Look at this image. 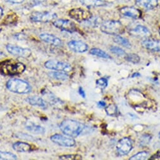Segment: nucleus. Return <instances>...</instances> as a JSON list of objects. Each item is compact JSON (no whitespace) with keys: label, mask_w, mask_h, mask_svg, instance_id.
<instances>
[{"label":"nucleus","mask_w":160,"mask_h":160,"mask_svg":"<svg viewBox=\"0 0 160 160\" xmlns=\"http://www.w3.org/2000/svg\"><path fill=\"white\" fill-rule=\"evenodd\" d=\"M89 53L92 55H95L103 58H108V59L111 58L110 55L108 53L98 48H93L91 49V50L89 51Z\"/></svg>","instance_id":"nucleus-23"},{"label":"nucleus","mask_w":160,"mask_h":160,"mask_svg":"<svg viewBox=\"0 0 160 160\" xmlns=\"http://www.w3.org/2000/svg\"><path fill=\"white\" fill-rule=\"evenodd\" d=\"M96 85L99 88H101L102 89H104L107 88V86L108 85V81L106 78H103V77L100 78L97 80Z\"/></svg>","instance_id":"nucleus-31"},{"label":"nucleus","mask_w":160,"mask_h":160,"mask_svg":"<svg viewBox=\"0 0 160 160\" xmlns=\"http://www.w3.org/2000/svg\"><path fill=\"white\" fill-rule=\"evenodd\" d=\"M68 15L70 18L78 22L88 21L92 18V15L89 11L81 8H73L70 10L68 12Z\"/></svg>","instance_id":"nucleus-5"},{"label":"nucleus","mask_w":160,"mask_h":160,"mask_svg":"<svg viewBox=\"0 0 160 160\" xmlns=\"http://www.w3.org/2000/svg\"><path fill=\"white\" fill-rule=\"evenodd\" d=\"M57 18L56 13L50 12H35L30 15V20L35 22L47 23L55 21Z\"/></svg>","instance_id":"nucleus-6"},{"label":"nucleus","mask_w":160,"mask_h":160,"mask_svg":"<svg viewBox=\"0 0 160 160\" xmlns=\"http://www.w3.org/2000/svg\"><path fill=\"white\" fill-rule=\"evenodd\" d=\"M136 3L142 8L152 10L158 6V0H136Z\"/></svg>","instance_id":"nucleus-17"},{"label":"nucleus","mask_w":160,"mask_h":160,"mask_svg":"<svg viewBox=\"0 0 160 160\" xmlns=\"http://www.w3.org/2000/svg\"><path fill=\"white\" fill-rule=\"evenodd\" d=\"M102 32L111 35H119L124 33V28L123 25L118 20H108L101 25Z\"/></svg>","instance_id":"nucleus-4"},{"label":"nucleus","mask_w":160,"mask_h":160,"mask_svg":"<svg viewBox=\"0 0 160 160\" xmlns=\"http://www.w3.org/2000/svg\"><path fill=\"white\" fill-rule=\"evenodd\" d=\"M113 40H114V42H116V43L120 45H122L126 48H129L131 47V43L126 38H124L119 35H116L114 37Z\"/></svg>","instance_id":"nucleus-24"},{"label":"nucleus","mask_w":160,"mask_h":160,"mask_svg":"<svg viewBox=\"0 0 160 160\" xmlns=\"http://www.w3.org/2000/svg\"><path fill=\"white\" fill-rule=\"evenodd\" d=\"M110 51L112 53L117 55L118 56H123V55H126V53L123 49H122L121 48H120L119 47H116V46H111L110 47Z\"/></svg>","instance_id":"nucleus-30"},{"label":"nucleus","mask_w":160,"mask_h":160,"mask_svg":"<svg viewBox=\"0 0 160 160\" xmlns=\"http://www.w3.org/2000/svg\"><path fill=\"white\" fill-rule=\"evenodd\" d=\"M26 128L29 131L36 134H43L45 132V129L44 128L37 125L32 122H28L26 124Z\"/></svg>","instance_id":"nucleus-21"},{"label":"nucleus","mask_w":160,"mask_h":160,"mask_svg":"<svg viewBox=\"0 0 160 160\" xmlns=\"http://www.w3.org/2000/svg\"><path fill=\"white\" fill-rule=\"evenodd\" d=\"M159 35H160V28H159Z\"/></svg>","instance_id":"nucleus-41"},{"label":"nucleus","mask_w":160,"mask_h":160,"mask_svg":"<svg viewBox=\"0 0 160 160\" xmlns=\"http://www.w3.org/2000/svg\"><path fill=\"white\" fill-rule=\"evenodd\" d=\"M53 25L57 28L69 33H73L77 31L75 24L70 20L59 19L55 20L53 22Z\"/></svg>","instance_id":"nucleus-11"},{"label":"nucleus","mask_w":160,"mask_h":160,"mask_svg":"<svg viewBox=\"0 0 160 160\" xmlns=\"http://www.w3.org/2000/svg\"><path fill=\"white\" fill-rule=\"evenodd\" d=\"M59 128L65 135L75 138L81 135L86 129V126L77 121L67 119L60 123Z\"/></svg>","instance_id":"nucleus-1"},{"label":"nucleus","mask_w":160,"mask_h":160,"mask_svg":"<svg viewBox=\"0 0 160 160\" xmlns=\"http://www.w3.org/2000/svg\"><path fill=\"white\" fill-rule=\"evenodd\" d=\"M149 159H160V151H157L155 154L151 156Z\"/></svg>","instance_id":"nucleus-35"},{"label":"nucleus","mask_w":160,"mask_h":160,"mask_svg":"<svg viewBox=\"0 0 160 160\" xmlns=\"http://www.w3.org/2000/svg\"><path fill=\"white\" fill-rule=\"evenodd\" d=\"M141 45L144 48L152 52H160V40L148 37L142 40Z\"/></svg>","instance_id":"nucleus-14"},{"label":"nucleus","mask_w":160,"mask_h":160,"mask_svg":"<svg viewBox=\"0 0 160 160\" xmlns=\"http://www.w3.org/2000/svg\"><path fill=\"white\" fill-rule=\"evenodd\" d=\"M70 50L76 53H84L88 50V45L81 40H71L67 43Z\"/></svg>","instance_id":"nucleus-13"},{"label":"nucleus","mask_w":160,"mask_h":160,"mask_svg":"<svg viewBox=\"0 0 160 160\" xmlns=\"http://www.w3.org/2000/svg\"><path fill=\"white\" fill-rule=\"evenodd\" d=\"M13 148L15 151L19 152H27L33 150L31 144L22 141H18L14 143L13 145Z\"/></svg>","instance_id":"nucleus-18"},{"label":"nucleus","mask_w":160,"mask_h":160,"mask_svg":"<svg viewBox=\"0 0 160 160\" xmlns=\"http://www.w3.org/2000/svg\"><path fill=\"white\" fill-rule=\"evenodd\" d=\"M5 1L13 4H20L23 3L25 0H5Z\"/></svg>","instance_id":"nucleus-34"},{"label":"nucleus","mask_w":160,"mask_h":160,"mask_svg":"<svg viewBox=\"0 0 160 160\" xmlns=\"http://www.w3.org/2000/svg\"><path fill=\"white\" fill-rule=\"evenodd\" d=\"M50 77L58 80V81H66L68 78V75L66 72L62 71H57V72H51L48 73Z\"/></svg>","instance_id":"nucleus-22"},{"label":"nucleus","mask_w":160,"mask_h":160,"mask_svg":"<svg viewBox=\"0 0 160 160\" xmlns=\"http://www.w3.org/2000/svg\"><path fill=\"white\" fill-rule=\"evenodd\" d=\"M15 17H17V15H15V13H13V15H7V18H6V19H5V22H7L8 21H9V22H8V24H10L11 23H13L15 20H17V19H15Z\"/></svg>","instance_id":"nucleus-33"},{"label":"nucleus","mask_w":160,"mask_h":160,"mask_svg":"<svg viewBox=\"0 0 160 160\" xmlns=\"http://www.w3.org/2000/svg\"><path fill=\"white\" fill-rule=\"evenodd\" d=\"M98 105H99L100 107L104 108V107H106V102H105L104 101H101L98 102Z\"/></svg>","instance_id":"nucleus-37"},{"label":"nucleus","mask_w":160,"mask_h":160,"mask_svg":"<svg viewBox=\"0 0 160 160\" xmlns=\"http://www.w3.org/2000/svg\"><path fill=\"white\" fill-rule=\"evenodd\" d=\"M132 141L131 138L125 137L121 139L116 146L117 151L121 156L128 154L132 149Z\"/></svg>","instance_id":"nucleus-10"},{"label":"nucleus","mask_w":160,"mask_h":160,"mask_svg":"<svg viewBox=\"0 0 160 160\" xmlns=\"http://www.w3.org/2000/svg\"><path fill=\"white\" fill-rule=\"evenodd\" d=\"M45 67L49 70L69 72L72 70L71 65L66 62L55 60H50L45 63Z\"/></svg>","instance_id":"nucleus-7"},{"label":"nucleus","mask_w":160,"mask_h":160,"mask_svg":"<svg viewBox=\"0 0 160 160\" xmlns=\"http://www.w3.org/2000/svg\"><path fill=\"white\" fill-rule=\"evenodd\" d=\"M126 60L132 63H138L140 61V57L135 53H128L126 55Z\"/></svg>","instance_id":"nucleus-29"},{"label":"nucleus","mask_w":160,"mask_h":160,"mask_svg":"<svg viewBox=\"0 0 160 160\" xmlns=\"http://www.w3.org/2000/svg\"><path fill=\"white\" fill-rule=\"evenodd\" d=\"M129 33L133 37L141 38H146L149 37L151 35L150 31L148 28L143 25H138L130 30Z\"/></svg>","instance_id":"nucleus-12"},{"label":"nucleus","mask_w":160,"mask_h":160,"mask_svg":"<svg viewBox=\"0 0 160 160\" xmlns=\"http://www.w3.org/2000/svg\"><path fill=\"white\" fill-rule=\"evenodd\" d=\"M39 37L43 42H45L48 44H50L56 47H60L62 45V40L54 35L43 33H41Z\"/></svg>","instance_id":"nucleus-16"},{"label":"nucleus","mask_w":160,"mask_h":160,"mask_svg":"<svg viewBox=\"0 0 160 160\" xmlns=\"http://www.w3.org/2000/svg\"><path fill=\"white\" fill-rule=\"evenodd\" d=\"M120 13L124 17L138 19L141 17V12L132 7H124L119 10Z\"/></svg>","instance_id":"nucleus-15"},{"label":"nucleus","mask_w":160,"mask_h":160,"mask_svg":"<svg viewBox=\"0 0 160 160\" xmlns=\"http://www.w3.org/2000/svg\"><path fill=\"white\" fill-rule=\"evenodd\" d=\"M1 160H15L17 159V156L15 154L8 151H1L0 152Z\"/></svg>","instance_id":"nucleus-25"},{"label":"nucleus","mask_w":160,"mask_h":160,"mask_svg":"<svg viewBox=\"0 0 160 160\" xmlns=\"http://www.w3.org/2000/svg\"><path fill=\"white\" fill-rule=\"evenodd\" d=\"M78 1L82 5L88 8L102 7L106 4L102 0H78Z\"/></svg>","instance_id":"nucleus-20"},{"label":"nucleus","mask_w":160,"mask_h":160,"mask_svg":"<svg viewBox=\"0 0 160 160\" xmlns=\"http://www.w3.org/2000/svg\"><path fill=\"white\" fill-rule=\"evenodd\" d=\"M105 110L107 114L110 116H114L118 113V108L114 104H109V106L105 107Z\"/></svg>","instance_id":"nucleus-27"},{"label":"nucleus","mask_w":160,"mask_h":160,"mask_svg":"<svg viewBox=\"0 0 160 160\" xmlns=\"http://www.w3.org/2000/svg\"><path fill=\"white\" fill-rule=\"evenodd\" d=\"M159 138H160V132H159Z\"/></svg>","instance_id":"nucleus-40"},{"label":"nucleus","mask_w":160,"mask_h":160,"mask_svg":"<svg viewBox=\"0 0 160 160\" xmlns=\"http://www.w3.org/2000/svg\"><path fill=\"white\" fill-rule=\"evenodd\" d=\"M60 159L65 160H81L82 157L81 155L77 154H63L59 156Z\"/></svg>","instance_id":"nucleus-26"},{"label":"nucleus","mask_w":160,"mask_h":160,"mask_svg":"<svg viewBox=\"0 0 160 160\" xmlns=\"http://www.w3.org/2000/svg\"><path fill=\"white\" fill-rule=\"evenodd\" d=\"M139 76H140V73H139L138 72H136L132 75V77H139Z\"/></svg>","instance_id":"nucleus-38"},{"label":"nucleus","mask_w":160,"mask_h":160,"mask_svg":"<svg viewBox=\"0 0 160 160\" xmlns=\"http://www.w3.org/2000/svg\"><path fill=\"white\" fill-rule=\"evenodd\" d=\"M50 140L58 146L62 147H73L75 145V141L72 137L64 136L60 134H55L50 137Z\"/></svg>","instance_id":"nucleus-9"},{"label":"nucleus","mask_w":160,"mask_h":160,"mask_svg":"<svg viewBox=\"0 0 160 160\" xmlns=\"http://www.w3.org/2000/svg\"><path fill=\"white\" fill-rule=\"evenodd\" d=\"M3 8H1V17L3 16Z\"/></svg>","instance_id":"nucleus-39"},{"label":"nucleus","mask_w":160,"mask_h":160,"mask_svg":"<svg viewBox=\"0 0 160 160\" xmlns=\"http://www.w3.org/2000/svg\"><path fill=\"white\" fill-rule=\"evenodd\" d=\"M148 156V152L146 151H141L136 153V154L131 156L130 160H144L146 159Z\"/></svg>","instance_id":"nucleus-28"},{"label":"nucleus","mask_w":160,"mask_h":160,"mask_svg":"<svg viewBox=\"0 0 160 160\" xmlns=\"http://www.w3.org/2000/svg\"><path fill=\"white\" fill-rule=\"evenodd\" d=\"M7 88L12 92L20 94H26L30 92L32 88L30 85L23 80L13 78L7 82Z\"/></svg>","instance_id":"nucleus-3"},{"label":"nucleus","mask_w":160,"mask_h":160,"mask_svg":"<svg viewBox=\"0 0 160 160\" xmlns=\"http://www.w3.org/2000/svg\"><path fill=\"white\" fill-rule=\"evenodd\" d=\"M27 101L32 106H37L42 109L47 108L46 102L40 97H38L37 96H30L27 98Z\"/></svg>","instance_id":"nucleus-19"},{"label":"nucleus","mask_w":160,"mask_h":160,"mask_svg":"<svg viewBox=\"0 0 160 160\" xmlns=\"http://www.w3.org/2000/svg\"><path fill=\"white\" fill-rule=\"evenodd\" d=\"M78 94L81 95L83 98H86V93H85V91L83 89V88L82 87H80L78 88Z\"/></svg>","instance_id":"nucleus-36"},{"label":"nucleus","mask_w":160,"mask_h":160,"mask_svg":"<svg viewBox=\"0 0 160 160\" xmlns=\"http://www.w3.org/2000/svg\"><path fill=\"white\" fill-rule=\"evenodd\" d=\"M1 72L4 75L14 76L23 73L26 70V66L22 62L13 60H6L0 63Z\"/></svg>","instance_id":"nucleus-2"},{"label":"nucleus","mask_w":160,"mask_h":160,"mask_svg":"<svg viewBox=\"0 0 160 160\" xmlns=\"http://www.w3.org/2000/svg\"><path fill=\"white\" fill-rule=\"evenodd\" d=\"M151 138V137L150 136V135H148V134H144V135L142 136V137L141 138L140 144L142 146L147 144L149 142Z\"/></svg>","instance_id":"nucleus-32"},{"label":"nucleus","mask_w":160,"mask_h":160,"mask_svg":"<svg viewBox=\"0 0 160 160\" xmlns=\"http://www.w3.org/2000/svg\"><path fill=\"white\" fill-rule=\"evenodd\" d=\"M6 48L12 55L22 58H28L32 55V50L30 48H22L12 44H7Z\"/></svg>","instance_id":"nucleus-8"}]
</instances>
